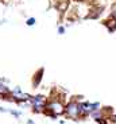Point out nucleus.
Here are the masks:
<instances>
[{
	"label": "nucleus",
	"instance_id": "ddd939ff",
	"mask_svg": "<svg viewBox=\"0 0 116 124\" xmlns=\"http://www.w3.org/2000/svg\"><path fill=\"white\" fill-rule=\"evenodd\" d=\"M0 112H8V109H4V108H1V107H0Z\"/></svg>",
	"mask_w": 116,
	"mask_h": 124
},
{
	"label": "nucleus",
	"instance_id": "9d476101",
	"mask_svg": "<svg viewBox=\"0 0 116 124\" xmlns=\"http://www.w3.org/2000/svg\"><path fill=\"white\" fill-rule=\"evenodd\" d=\"M8 112H9V113H11L12 116H15L16 119H18V117H20V115H22V113H20L19 111H15V109H8Z\"/></svg>",
	"mask_w": 116,
	"mask_h": 124
},
{
	"label": "nucleus",
	"instance_id": "2eb2a0df",
	"mask_svg": "<svg viewBox=\"0 0 116 124\" xmlns=\"http://www.w3.org/2000/svg\"><path fill=\"white\" fill-rule=\"evenodd\" d=\"M113 124H116V119H113Z\"/></svg>",
	"mask_w": 116,
	"mask_h": 124
},
{
	"label": "nucleus",
	"instance_id": "f8f14e48",
	"mask_svg": "<svg viewBox=\"0 0 116 124\" xmlns=\"http://www.w3.org/2000/svg\"><path fill=\"white\" fill-rule=\"evenodd\" d=\"M7 23V19H0V26H3Z\"/></svg>",
	"mask_w": 116,
	"mask_h": 124
},
{
	"label": "nucleus",
	"instance_id": "423d86ee",
	"mask_svg": "<svg viewBox=\"0 0 116 124\" xmlns=\"http://www.w3.org/2000/svg\"><path fill=\"white\" fill-rule=\"evenodd\" d=\"M8 94H11V89L6 85L4 80L0 78V96H8Z\"/></svg>",
	"mask_w": 116,
	"mask_h": 124
},
{
	"label": "nucleus",
	"instance_id": "4468645a",
	"mask_svg": "<svg viewBox=\"0 0 116 124\" xmlns=\"http://www.w3.org/2000/svg\"><path fill=\"white\" fill-rule=\"evenodd\" d=\"M27 124H34V121H32V120H28V121H27Z\"/></svg>",
	"mask_w": 116,
	"mask_h": 124
},
{
	"label": "nucleus",
	"instance_id": "1a4fd4ad",
	"mask_svg": "<svg viewBox=\"0 0 116 124\" xmlns=\"http://www.w3.org/2000/svg\"><path fill=\"white\" fill-rule=\"evenodd\" d=\"M42 73H43V69H39V71H38V74H37V81L34 82V86H37L38 84H39V81H41V78H42Z\"/></svg>",
	"mask_w": 116,
	"mask_h": 124
},
{
	"label": "nucleus",
	"instance_id": "f257e3e1",
	"mask_svg": "<svg viewBox=\"0 0 116 124\" xmlns=\"http://www.w3.org/2000/svg\"><path fill=\"white\" fill-rule=\"evenodd\" d=\"M45 112H46V115L51 116V117H57V116L65 113V105L60 100H51L46 104Z\"/></svg>",
	"mask_w": 116,
	"mask_h": 124
},
{
	"label": "nucleus",
	"instance_id": "9b49d317",
	"mask_svg": "<svg viewBox=\"0 0 116 124\" xmlns=\"http://www.w3.org/2000/svg\"><path fill=\"white\" fill-rule=\"evenodd\" d=\"M57 32H58V35H63L66 32V28L63 27V26H58V28H57Z\"/></svg>",
	"mask_w": 116,
	"mask_h": 124
},
{
	"label": "nucleus",
	"instance_id": "f03ea898",
	"mask_svg": "<svg viewBox=\"0 0 116 124\" xmlns=\"http://www.w3.org/2000/svg\"><path fill=\"white\" fill-rule=\"evenodd\" d=\"M65 115L72 120H77L78 117H82V108H81V102L78 101H70L66 104L65 107Z\"/></svg>",
	"mask_w": 116,
	"mask_h": 124
},
{
	"label": "nucleus",
	"instance_id": "6e6552de",
	"mask_svg": "<svg viewBox=\"0 0 116 124\" xmlns=\"http://www.w3.org/2000/svg\"><path fill=\"white\" fill-rule=\"evenodd\" d=\"M109 18H111V19H113V20H116V4H113V6L111 7Z\"/></svg>",
	"mask_w": 116,
	"mask_h": 124
},
{
	"label": "nucleus",
	"instance_id": "7ed1b4c3",
	"mask_svg": "<svg viewBox=\"0 0 116 124\" xmlns=\"http://www.w3.org/2000/svg\"><path fill=\"white\" fill-rule=\"evenodd\" d=\"M30 104H31V108L34 112H45L46 108V97L43 94H37V96H31L30 99Z\"/></svg>",
	"mask_w": 116,
	"mask_h": 124
},
{
	"label": "nucleus",
	"instance_id": "0eeeda50",
	"mask_svg": "<svg viewBox=\"0 0 116 124\" xmlns=\"http://www.w3.org/2000/svg\"><path fill=\"white\" fill-rule=\"evenodd\" d=\"M37 24V19L34 18V16H31V18H28L27 20H26V26L27 27H32V26Z\"/></svg>",
	"mask_w": 116,
	"mask_h": 124
},
{
	"label": "nucleus",
	"instance_id": "20e7f679",
	"mask_svg": "<svg viewBox=\"0 0 116 124\" xmlns=\"http://www.w3.org/2000/svg\"><path fill=\"white\" fill-rule=\"evenodd\" d=\"M9 96L12 97L15 101H18L19 104H22V102H28L30 101V99H31V96L28 94V93H24L22 89H20V86H15L12 90H11V94Z\"/></svg>",
	"mask_w": 116,
	"mask_h": 124
},
{
	"label": "nucleus",
	"instance_id": "39448f33",
	"mask_svg": "<svg viewBox=\"0 0 116 124\" xmlns=\"http://www.w3.org/2000/svg\"><path fill=\"white\" fill-rule=\"evenodd\" d=\"M81 108H82V115L86 116V115H91L92 112L100 109V104L99 102L85 101V102H81Z\"/></svg>",
	"mask_w": 116,
	"mask_h": 124
}]
</instances>
